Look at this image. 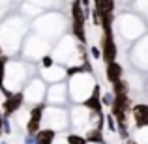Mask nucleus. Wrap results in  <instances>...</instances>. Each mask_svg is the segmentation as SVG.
Here are the masks:
<instances>
[{"label":"nucleus","instance_id":"1","mask_svg":"<svg viewBox=\"0 0 148 144\" xmlns=\"http://www.w3.org/2000/svg\"><path fill=\"white\" fill-rule=\"evenodd\" d=\"M81 2H75L73 4V34H75V38L79 41H86V32H84V21H86V19H84V11L81 10Z\"/></svg>","mask_w":148,"mask_h":144},{"label":"nucleus","instance_id":"2","mask_svg":"<svg viewBox=\"0 0 148 144\" xmlns=\"http://www.w3.org/2000/svg\"><path fill=\"white\" fill-rule=\"evenodd\" d=\"M101 56L107 64L116 62V45L112 40V30H103V38H101Z\"/></svg>","mask_w":148,"mask_h":144},{"label":"nucleus","instance_id":"3","mask_svg":"<svg viewBox=\"0 0 148 144\" xmlns=\"http://www.w3.org/2000/svg\"><path fill=\"white\" fill-rule=\"evenodd\" d=\"M43 109L45 105H38V107H34L32 111H30V120H28V126H26V131H28V135H38L40 133V126H41V116H43Z\"/></svg>","mask_w":148,"mask_h":144},{"label":"nucleus","instance_id":"4","mask_svg":"<svg viewBox=\"0 0 148 144\" xmlns=\"http://www.w3.org/2000/svg\"><path fill=\"white\" fill-rule=\"evenodd\" d=\"M23 101H25V96H23L21 92H17V94L13 92V96L8 97V99L2 103V114L6 116V118H8V116H11V114H15V112L21 109Z\"/></svg>","mask_w":148,"mask_h":144},{"label":"nucleus","instance_id":"5","mask_svg":"<svg viewBox=\"0 0 148 144\" xmlns=\"http://www.w3.org/2000/svg\"><path fill=\"white\" fill-rule=\"evenodd\" d=\"M131 112H133V120H135V126L137 127L148 126V105L146 103H135Z\"/></svg>","mask_w":148,"mask_h":144},{"label":"nucleus","instance_id":"6","mask_svg":"<svg viewBox=\"0 0 148 144\" xmlns=\"http://www.w3.org/2000/svg\"><path fill=\"white\" fill-rule=\"evenodd\" d=\"M122 73H124V68L118 64V62H112V64H107V69H105V77H107L109 83L116 84L122 81Z\"/></svg>","mask_w":148,"mask_h":144},{"label":"nucleus","instance_id":"7","mask_svg":"<svg viewBox=\"0 0 148 144\" xmlns=\"http://www.w3.org/2000/svg\"><path fill=\"white\" fill-rule=\"evenodd\" d=\"M84 107L90 109L92 112H101V107H103V103H101V92H99V86H96L94 92H92V96L88 97L86 101H84Z\"/></svg>","mask_w":148,"mask_h":144},{"label":"nucleus","instance_id":"8","mask_svg":"<svg viewBox=\"0 0 148 144\" xmlns=\"http://www.w3.org/2000/svg\"><path fill=\"white\" fill-rule=\"evenodd\" d=\"M127 83L126 81H120V83L112 84V94H114V97H120V96H127Z\"/></svg>","mask_w":148,"mask_h":144},{"label":"nucleus","instance_id":"9","mask_svg":"<svg viewBox=\"0 0 148 144\" xmlns=\"http://www.w3.org/2000/svg\"><path fill=\"white\" fill-rule=\"evenodd\" d=\"M86 141L88 142H98V144H101L103 142V135H101V131H98V129H94V131H90V135L86 137Z\"/></svg>","mask_w":148,"mask_h":144},{"label":"nucleus","instance_id":"10","mask_svg":"<svg viewBox=\"0 0 148 144\" xmlns=\"http://www.w3.org/2000/svg\"><path fill=\"white\" fill-rule=\"evenodd\" d=\"M68 144H86V139L77 133H71V135H68Z\"/></svg>","mask_w":148,"mask_h":144},{"label":"nucleus","instance_id":"11","mask_svg":"<svg viewBox=\"0 0 148 144\" xmlns=\"http://www.w3.org/2000/svg\"><path fill=\"white\" fill-rule=\"evenodd\" d=\"M114 94H112V92H105L103 96H101V103L103 105H107V107H112V103H114Z\"/></svg>","mask_w":148,"mask_h":144},{"label":"nucleus","instance_id":"12","mask_svg":"<svg viewBox=\"0 0 148 144\" xmlns=\"http://www.w3.org/2000/svg\"><path fill=\"white\" fill-rule=\"evenodd\" d=\"M4 71H6V58L0 60V88H4Z\"/></svg>","mask_w":148,"mask_h":144},{"label":"nucleus","instance_id":"13","mask_svg":"<svg viewBox=\"0 0 148 144\" xmlns=\"http://www.w3.org/2000/svg\"><path fill=\"white\" fill-rule=\"evenodd\" d=\"M25 144H40V141H38V135H28V133H26Z\"/></svg>","mask_w":148,"mask_h":144},{"label":"nucleus","instance_id":"14","mask_svg":"<svg viewBox=\"0 0 148 144\" xmlns=\"http://www.w3.org/2000/svg\"><path fill=\"white\" fill-rule=\"evenodd\" d=\"M41 66H43V68H51V66H53V58H51V56H43V58H41Z\"/></svg>","mask_w":148,"mask_h":144},{"label":"nucleus","instance_id":"15","mask_svg":"<svg viewBox=\"0 0 148 144\" xmlns=\"http://www.w3.org/2000/svg\"><path fill=\"white\" fill-rule=\"evenodd\" d=\"M4 133H8V135H10L11 133V126H10V120H4Z\"/></svg>","mask_w":148,"mask_h":144},{"label":"nucleus","instance_id":"16","mask_svg":"<svg viewBox=\"0 0 148 144\" xmlns=\"http://www.w3.org/2000/svg\"><path fill=\"white\" fill-rule=\"evenodd\" d=\"M90 53H92V56H94V58H99L101 56V53H99L98 47H90Z\"/></svg>","mask_w":148,"mask_h":144},{"label":"nucleus","instance_id":"17","mask_svg":"<svg viewBox=\"0 0 148 144\" xmlns=\"http://www.w3.org/2000/svg\"><path fill=\"white\" fill-rule=\"evenodd\" d=\"M4 120H6V116H4L2 112H0V135L4 133Z\"/></svg>","mask_w":148,"mask_h":144},{"label":"nucleus","instance_id":"18","mask_svg":"<svg viewBox=\"0 0 148 144\" xmlns=\"http://www.w3.org/2000/svg\"><path fill=\"white\" fill-rule=\"evenodd\" d=\"M127 144H139V142H135L133 139H130V141H127Z\"/></svg>","mask_w":148,"mask_h":144},{"label":"nucleus","instance_id":"19","mask_svg":"<svg viewBox=\"0 0 148 144\" xmlns=\"http://www.w3.org/2000/svg\"><path fill=\"white\" fill-rule=\"evenodd\" d=\"M0 144H6V142H0Z\"/></svg>","mask_w":148,"mask_h":144},{"label":"nucleus","instance_id":"20","mask_svg":"<svg viewBox=\"0 0 148 144\" xmlns=\"http://www.w3.org/2000/svg\"><path fill=\"white\" fill-rule=\"evenodd\" d=\"M0 60H2V56H0Z\"/></svg>","mask_w":148,"mask_h":144}]
</instances>
